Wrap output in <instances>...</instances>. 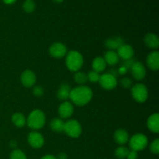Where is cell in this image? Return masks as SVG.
I'll return each mask as SVG.
<instances>
[{
    "instance_id": "cell-1",
    "label": "cell",
    "mask_w": 159,
    "mask_h": 159,
    "mask_svg": "<svg viewBox=\"0 0 159 159\" xmlns=\"http://www.w3.org/2000/svg\"><path fill=\"white\" fill-rule=\"evenodd\" d=\"M93 90L86 85H79L71 90L69 99L71 103L78 107H84L91 101Z\"/></svg>"
},
{
    "instance_id": "cell-2",
    "label": "cell",
    "mask_w": 159,
    "mask_h": 159,
    "mask_svg": "<svg viewBox=\"0 0 159 159\" xmlns=\"http://www.w3.org/2000/svg\"><path fill=\"white\" fill-rule=\"evenodd\" d=\"M84 63L82 54L77 51H71L66 54L65 65L69 71L76 72L82 68Z\"/></svg>"
},
{
    "instance_id": "cell-3",
    "label": "cell",
    "mask_w": 159,
    "mask_h": 159,
    "mask_svg": "<svg viewBox=\"0 0 159 159\" xmlns=\"http://www.w3.org/2000/svg\"><path fill=\"white\" fill-rule=\"evenodd\" d=\"M45 122H46V117H45L44 113L38 109L31 111L26 119V124L28 127L34 130H39L43 127V126L45 125Z\"/></svg>"
},
{
    "instance_id": "cell-4",
    "label": "cell",
    "mask_w": 159,
    "mask_h": 159,
    "mask_svg": "<svg viewBox=\"0 0 159 159\" xmlns=\"http://www.w3.org/2000/svg\"><path fill=\"white\" fill-rule=\"evenodd\" d=\"M128 141L130 149L137 152L144 150L148 144V139L144 134H136L129 138Z\"/></svg>"
},
{
    "instance_id": "cell-5",
    "label": "cell",
    "mask_w": 159,
    "mask_h": 159,
    "mask_svg": "<svg viewBox=\"0 0 159 159\" xmlns=\"http://www.w3.org/2000/svg\"><path fill=\"white\" fill-rule=\"evenodd\" d=\"M131 96L136 102L143 103L148 98V90L147 86L142 83H138L131 87Z\"/></svg>"
},
{
    "instance_id": "cell-6",
    "label": "cell",
    "mask_w": 159,
    "mask_h": 159,
    "mask_svg": "<svg viewBox=\"0 0 159 159\" xmlns=\"http://www.w3.org/2000/svg\"><path fill=\"white\" fill-rule=\"evenodd\" d=\"M64 132L70 138H77L82 134V126L76 120H69L67 122H65Z\"/></svg>"
},
{
    "instance_id": "cell-7",
    "label": "cell",
    "mask_w": 159,
    "mask_h": 159,
    "mask_svg": "<svg viewBox=\"0 0 159 159\" xmlns=\"http://www.w3.org/2000/svg\"><path fill=\"white\" fill-rule=\"evenodd\" d=\"M99 83L104 89L112 90L116 88L117 85V79L116 77L113 76L110 73H105L100 75Z\"/></svg>"
},
{
    "instance_id": "cell-8",
    "label": "cell",
    "mask_w": 159,
    "mask_h": 159,
    "mask_svg": "<svg viewBox=\"0 0 159 159\" xmlns=\"http://www.w3.org/2000/svg\"><path fill=\"white\" fill-rule=\"evenodd\" d=\"M68 53L67 47L61 42H56L51 44L49 48L50 55L54 58H62Z\"/></svg>"
},
{
    "instance_id": "cell-9",
    "label": "cell",
    "mask_w": 159,
    "mask_h": 159,
    "mask_svg": "<svg viewBox=\"0 0 159 159\" xmlns=\"http://www.w3.org/2000/svg\"><path fill=\"white\" fill-rule=\"evenodd\" d=\"M28 144L35 149H39L42 148L44 144V138L43 135L39 132L34 130L30 132L27 136Z\"/></svg>"
},
{
    "instance_id": "cell-10",
    "label": "cell",
    "mask_w": 159,
    "mask_h": 159,
    "mask_svg": "<svg viewBox=\"0 0 159 159\" xmlns=\"http://www.w3.org/2000/svg\"><path fill=\"white\" fill-rule=\"evenodd\" d=\"M130 71L134 79L137 81H141L146 76V68L141 62H134L130 67Z\"/></svg>"
},
{
    "instance_id": "cell-11",
    "label": "cell",
    "mask_w": 159,
    "mask_h": 159,
    "mask_svg": "<svg viewBox=\"0 0 159 159\" xmlns=\"http://www.w3.org/2000/svg\"><path fill=\"white\" fill-rule=\"evenodd\" d=\"M37 81L35 73L31 70H25L20 75V82L22 85L26 88H30L34 87Z\"/></svg>"
},
{
    "instance_id": "cell-12",
    "label": "cell",
    "mask_w": 159,
    "mask_h": 159,
    "mask_svg": "<svg viewBox=\"0 0 159 159\" xmlns=\"http://www.w3.org/2000/svg\"><path fill=\"white\" fill-rule=\"evenodd\" d=\"M58 114L61 119H68L72 116L74 113L73 104L69 101H64L58 107Z\"/></svg>"
},
{
    "instance_id": "cell-13",
    "label": "cell",
    "mask_w": 159,
    "mask_h": 159,
    "mask_svg": "<svg viewBox=\"0 0 159 159\" xmlns=\"http://www.w3.org/2000/svg\"><path fill=\"white\" fill-rule=\"evenodd\" d=\"M116 53H117L120 58H122L123 60L127 61L132 59L134 54V51L133 48L130 45L124 43V44L121 45L116 50Z\"/></svg>"
},
{
    "instance_id": "cell-14",
    "label": "cell",
    "mask_w": 159,
    "mask_h": 159,
    "mask_svg": "<svg viewBox=\"0 0 159 159\" xmlns=\"http://www.w3.org/2000/svg\"><path fill=\"white\" fill-rule=\"evenodd\" d=\"M147 66L152 71H158L159 69V52L153 51L148 55L146 59Z\"/></svg>"
},
{
    "instance_id": "cell-15",
    "label": "cell",
    "mask_w": 159,
    "mask_h": 159,
    "mask_svg": "<svg viewBox=\"0 0 159 159\" xmlns=\"http://www.w3.org/2000/svg\"><path fill=\"white\" fill-rule=\"evenodd\" d=\"M147 126L152 133L158 134L159 132V115L158 113H153L148 117L147 120Z\"/></svg>"
},
{
    "instance_id": "cell-16",
    "label": "cell",
    "mask_w": 159,
    "mask_h": 159,
    "mask_svg": "<svg viewBox=\"0 0 159 159\" xmlns=\"http://www.w3.org/2000/svg\"><path fill=\"white\" fill-rule=\"evenodd\" d=\"M114 141L120 145L127 144L129 141V134L124 129H118L114 133Z\"/></svg>"
},
{
    "instance_id": "cell-17",
    "label": "cell",
    "mask_w": 159,
    "mask_h": 159,
    "mask_svg": "<svg viewBox=\"0 0 159 159\" xmlns=\"http://www.w3.org/2000/svg\"><path fill=\"white\" fill-rule=\"evenodd\" d=\"M144 41L146 46L151 49H157L159 47V39L158 36L155 34L150 33L146 34Z\"/></svg>"
},
{
    "instance_id": "cell-18",
    "label": "cell",
    "mask_w": 159,
    "mask_h": 159,
    "mask_svg": "<svg viewBox=\"0 0 159 159\" xmlns=\"http://www.w3.org/2000/svg\"><path fill=\"white\" fill-rule=\"evenodd\" d=\"M124 41L121 37H116L113 38H109L106 40L105 45L110 51H115L117 50L122 44H124Z\"/></svg>"
},
{
    "instance_id": "cell-19",
    "label": "cell",
    "mask_w": 159,
    "mask_h": 159,
    "mask_svg": "<svg viewBox=\"0 0 159 159\" xmlns=\"http://www.w3.org/2000/svg\"><path fill=\"white\" fill-rule=\"evenodd\" d=\"M71 87L68 84H62L59 87L58 90L57 92V96L60 100L67 101V99H69L70 93H71Z\"/></svg>"
},
{
    "instance_id": "cell-20",
    "label": "cell",
    "mask_w": 159,
    "mask_h": 159,
    "mask_svg": "<svg viewBox=\"0 0 159 159\" xmlns=\"http://www.w3.org/2000/svg\"><path fill=\"white\" fill-rule=\"evenodd\" d=\"M107 63L103 57H97L93 61L92 67H93V71H96L97 73H101L106 69L107 68Z\"/></svg>"
},
{
    "instance_id": "cell-21",
    "label": "cell",
    "mask_w": 159,
    "mask_h": 159,
    "mask_svg": "<svg viewBox=\"0 0 159 159\" xmlns=\"http://www.w3.org/2000/svg\"><path fill=\"white\" fill-rule=\"evenodd\" d=\"M104 60H105L107 65H115L119 62L120 57L117 53L115 51H107L104 55Z\"/></svg>"
},
{
    "instance_id": "cell-22",
    "label": "cell",
    "mask_w": 159,
    "mask_h": 159,
    "mask_svg": "<svg viewBox=\"0 0 159 159\" xmlns=\"http://www.w3.org/2000/svg\"><path fill=\"white\" fill-rule=\"evenodd\" d=\"M51 129L54 132H63L65 127V122L61 118H54L51 121L50 124Z\"/></svg>"
},
{
    "instance_id": "cell-23",
    "label": "cell",
    "mask_w": 159,
    "mask_h": 159,
    "mask_svg": "<svg viewBox=\"0 0 159 159\" xmlns=\"http://www.w3.org/2000/svg\"><path fill=\"white\" fill-rule=\"evenodd\" d=\"M12 122L16 127H23L26 125V119L23 113H16L12 116Z\"/></svg>"
},
{
    "instance_id": "cell-24",
    "label": "cell",
    "mask_w": 159,
    "mask_h": 159,
    "mask_svg": "<svg viewBox=\"0 0 159 159\" xmlns=\"http://www.w3.org/2000/svg\"><path fill=\"white\" fill-rule=\"evenodd\" d=\"M74 80L76 83L79 84L81 85H83L84 84L86 83L88 81V76L87 74L82 71H76L74 75Z\"/></svg>"
},
{
    "instance_id": "cell-25",
    "label": "cell",
    "mask_w": 159,
    "mask_h": 159,
    "mask_svg": "<svg viewBox=\"0 0 159 159\" xmlns=\"http://www.w3.org/2000/svg\"><path fill=\"white\" fill-rule=\"evenodd\" d=\"M129 151L130 150H129L127 147L120 145L115 150V156L119 159H125L127 158Z\"/></svg>"
},
{
    "instance_id": "cell-26",
    "label": "cell",
    "mask_w": 159,
    "mask_h": 159,
    "mask_svg": "<svg viewBox=\"0 0 159 159\" xmlns=\"http://www.w3.org/2000/svg\"><path fill=\"white\" fill-rule=\"evenodd\" d=\"M23 9L27 13H31L36 9V4L33 0H26L23 4Z\"/></svg>"
},
{
    "instance_id": "cell-27",
    "label": "cell",
    "mask_w": 159,
    "mask_h": 159,
    "mask_svg": "<svg viewBox=\"0 0 159 159\" xmlns=\"http://www.w3.org/2000/svg\"><path fill=\"white\" fill-rule=\"evenodd\" d=\"M9 159H27L26 154L20 149H14L9 155Z\"/></svg>"
},
{
    "instance_id": "cell-28",
    "label": "cell",
    "mask_w": 159,
    "mask_h": 159,
    "mask_svg": "<svg viewBox=\"0 0 159 159\" xmlns=\"http://www.w3.org/2000/svg\"><path fill=\"white\" fill-rule=\"evenodd\" d=\"M88 76V81L93 82V83H96V82H99V78H100V75L99 73H97L96 71H92L87 74Z\"/></svg>"
},
{
    "instance_id": "cell-29",
    "label": "cell",
    "mask_w": 159,
    "mask_h": 159,
    "mask_svg": "<svg viewBox=\"0 0 159 159\" xmlns=\"http://www.w3.org/2000/svg\"><path fill=\"white\" fill-rule=\"evenodd\" d=\"M150 151L152 154L158 155L159 153V139H155L150 144Z\"/></svg>"
},
{
    "instance_id": "cell-30",
    "label": "cell",
    "mask_w": 159,
    "mask_h": 159,
    "mask_svg": "<svg viewBox=\"0 0 159 159\" xmlns=\"http://www.w3.org/2000/svg\"><path fill=\"white\" fill-rule=\"evenodd\" d=\"M120 85L124 89H130L133 85V82H132V80L130 78H124L120 80Z\"/></svg>"
},
{
    "instance_id": "cell-31",
    "label": "cell",
    "mask_w": 159,
    "mask_h": 159,
    "mask_svg": "<svg viewBox=\"0 0 159 159\" xmlns=\"http://www.w3.org/2000/svg\"><path fill=\"white\" fill-rule=\"evenodd\" d=\"M43 93H44L43 89L40 85H36L33 88V94L35 96H37V97L42 96L43 95Z\"/></svg>"
},
{
    "instance_id": "cell-32",
    "label": "cell",
    "mask_w": 159,
    "mask_h": 159,
    "mask_svg": "<svg viewBox=\"0 0 159 159\" xmlns=\"http://www.w3.org/2000/svg\"><path fill=\"white\" fill-rule=\"evenodd\" d=\"M138 157V152H135V151L130 150L129 151L128 155L127 156V159H137Z\"/></svg>"
},
{
    "instance_id": "cell-33",
    "label": "cell",
    "mask_w": 159,
    "mask_h": 159,
    "mask_svg": "<svg viewBox=\"0 0 159 159\" xmlns=\"http://www.w3.org/2000/svg\"><path fill=\"white\" fill-rule=\"evenodd\" d=\"M127 71H128V69H127V68H125V67L124 66H121L120 68H119V69H118V73H119V74H120V75H125L126 73L127 72Z\"/></svg>"
},
{
    "instance_id": "cell-34",
    "label": "cell",
    "mask_w": 159,
    "mask_h": 159,
    "mask_svg": "<svg viewBox=\"0 0 159 159\" xmlns=\"http://www.w3.org/2000/svg\"><path fill=\"white\" fill-rule=\"evenodd\" d=\"M57 159H68V155H67L66 153H64V152H61V153L57 155V157H56Z\"/></svg>"
},
{
    "instance_id": "cell-35",
    "label": "cell",
    "mask_w": 159,
    "mask_h": 159,
    "mask_svg": "<svg viewBox=\"0 0 159 159\" xmlns=\"http://www.w3.org/2000/svg\"><path fill=\"white\" fill-rule=\"evenodd\" d=\"M40 159H57V158L52 155H44V156L42 157Z\"/></svg>"
},
{
    "instance_id": "cell-36",
    "label": "cell",
    "mask_w": 159,
    "mask_h": 159,
    "mask_svg": "<svg viewBox=\"0 0 159 159\" xmlns=\"http://www.w3.org/2000/svg\"><path fill=\"white\" fill-rule=\"evenodd\" d=\"M2 1L5 4L12 5V4H13L14 2H16V0H2Z\"/></svg>"
},
{
    "instance_id": "cell-37",
    "label": "cell",
    "mask_w": 159,
    "mask_h": 159,
    "mask_svg": "<svg viewBox=\"0 0 159 159\" xmlns=\"http://www.w3.org/2000/svg\"><path fill=\"white\" fill-rule=\"evenodd\" d=\"M53 1H54L55 3H57V4H59V3L63 2L64 0H53Z\"/></svg>"
}]
</instances>
